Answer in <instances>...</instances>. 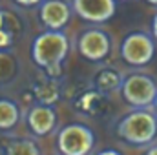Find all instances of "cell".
Instances as JSON below:
<instances>
[{
  "label": "cell",
  "instance_id": "cell-19",
  "mask_svg": "<svg viewBox=\"0 0 157 155\" xmlns=\"http://www.w3.org/2000/svg\"><path fill=\"white\" fill-rule=\"evenodd\" d=\"M154 112H155V115H157V99H155V102H154Z\"/></svg>",
  "mask_w": 157,
  "mask_h": 155
},
{
  "label": "cell",
  "instance_id": "cell-9",
  "mask_svg": "<svg viewBox=\"0 0 157 155\" xmlns=\"http://www.w3.org/2000/svg\"><path fill=\"white\" fill-rule=\"evenodd\" d=\"M28 126L35 135L44 137V135H48L55 130L57 112L48 104H37L28 112Z\"/></svg>",
  "mask_w": 157,
  "mask_h": 155
},
{
  "label": "cell",
  "instance_id": "cell-16",
  "mask_svg": "<svg viewBox=\"0 0 157 155\" xmlns=\"http://www.w3.org/2000/svg\"><path fill=\"white\" fill-rule=\"evenodd\" d=\"M152 35L157 40V13L154 15V20H152Z\"/></svg>",
  "mask_w": 157,
  "mask_h": 155
},
{
  "label": "cell",
  "instance_id": "cell-13",
  "mask_svg": "<svg viewBox=\"0 0 157 155\" xmlns=\"http://www.w3.org/2000/svg\"><path fill=\"white\" fill-rule=\"evenodd\" d=\"M11 42H13V33L2 28V29H0V49L11 46Z\"/></svg>",
  "mask_w": 157,
  "mask_h": 155
},
{
  "label": "cell",
  "instance_id": "cell-3",
  "mask_svg": "<svg viewBox=\"0 0 157 155\" xmlns=\"http://www.w3.org/2000/svg\"><path fill=\"white\" fill-rule=\"evenodd\" d=\"M122 99L135 110H148L157 99V82L146 73H132L122 78Z\"/></svg>",
  "mask_w": 157,
  "mask_h": 155
},
{
  "label": "cell",
  "instance_id": "cell-12",
  "mask_svg": "<svg viewBox=\"0 0 157 155\" xmlns=\"http://www.w3.org/2000/svg\"><path fill=\"white\" fill-rule=\"evenodd\" d=\"M121 84H122V78L117 75V71H112V70H106L99 75V86L102 89H121Z\"/></svg>",
  "mask_w": 157,
  "mask_h": 155
},
{
  "label": "cell",
  "instance_id": "cell-14",
  "mask_svg": "<svg viewBox=\"0 0 157 155\" xmlns=\"http://www.w3.org/2000/svg\"><path fill=\"white\" fill-rule=\"evenodd\" d=\"M15 2L22 7H33V6H40L44 0H15Z\"/></svg>",
  "mask_w": 157,
  "mask_h": 155
},
{
  "label": "cell",
  "instance_id": "cell-7",
  "mask_svg": "<svg viewBox=\"0 0 157 155\" xmlns=\"http://www.w3.org/2000/svg\"><path fill=\"white\" fill-rule=\"evenodd\" d=\"M73 13L86 22H108L117 11V0H71Z\"/></svg>",
  "mask_w": 157,
  "mask_h": 155
},
{
  "label": "cell",
  "instance_id": "cell-8",
  "mask_svg": "<svg viewBox=\"0 0 157 155\" xmlns=\"http://www.w3.org/2000/svg\"><path fill=\"white\" fill-rule=\"evenodd\" d=\"M73 7L66 0H44L40 4V22L49 31H60L71 18Z\"/></svg>",
  "mask_w": 157,
  "mask_h": 155
},
{
  "label": "cell",
  "instance_id": "cell-2",
  "mask_svg": "<svg viewBox=\"0 0 157 155\" xmlns=\"http://www.w3.org/2000/svg\"><path fill=\"white\" fill-rule=\"evenodd\" d=\"M117 135L128 144L148 146L157 135V115L150 110H133L119 120Z\"/></svg>",
  "mask_w": 157,
  "mask_h": 155
},
{
  "label": "cell",
  "instance_id": "cell-11",
  "mask_svg": "<svg viewBox=\"0 0 157 155\" xmlns=\"http://www.w3.org/2000/svg\"><path fill=\"white\" fill-rule=\"evenodd\" d=\"M6 155H40V150L33 141L18 139L6 146Z\"/></svg>",
  "mask_w": 157,
  "mask_h": 155
},
{
  "label": "cell",
  "instance_id": "cell-1",
  "mask_svg": "<svg viewBox=\"0 0 157 155\" xmlns=\"http://www.w3.org/2000/svg\"><path fill=\"white\" fill-rule=\"evenodd\" d=\"M70 53V40L62 31H42L35 37L31 44V59L33 62L48 70L51 75H59L60 64Z\"/></svg>",
  "mask_w": 157,
  "mask_h": 155
},
{
  "label": "cell",
  "instance_id": "cell-4",
  "mask_svg": "<svg viewBox=\"0 0 157 155\" xmlns=\"http://www.w3.org/2000/svg\"><path fill=\"white\" fill-rule=\"evenodd\" d=\"M95 144V135L86 124H68L59 131L57 146L62 155H88Z\"/></svg>",
  "mask_w": 157,
  "mask_h": 155
},
{
  "label": "cell",
  "instance_id": "cell-17",
  "mask_svg": "<svg viewBox=\"0 0 157 155\" xmlns=\"http://www.w3.org/2000/svg\"><path fill=\"white\" fill-rule=\"evenodd\" d=\"M144 155H157V146H152V148H148V152Z\"/></svg>",
  "mask_w": 157,
  "mask_h": 155
},
{
  "label": "cell",
  "instance_id": "cell-10",
  "mask_svg": "<svg viewBox=\"0 0 157 155\" xmlns=\"http://www.w3.org/2000/svg\"><path fill=\"white\" fill-rule=\"evenodd\" d=\"M20 119V110L11 99H0V130H11Z\"/></svg>",
  "mask_w": 157,
  "mask_h": 155
},
{
  "label": "cell",
  "instance_id": "cell-5",
  "mask_svg": "<svg viewBox=\"0 0 157 155\" xmlns=\"http://www.w3.org/2000/svg\"><path fill=\"white\" fill-rule=\"evenodd\" d=\"M155 55V39L144 31L126 35L121 44V57L130 66H146Z\"/></svg>",
  "mask_w": 157,
  "mask_h": 155
},
{
  "label": "cell",
  "instance_id": "cell-18",
  "mask_svg": "<svg viewBox=\"0 0 157 155\" xmlns=\"http://www.w3.org/2000/svg\"><path fill=\"white\" fill-rule=\"evenodd\" d=\"M148 4H152V6H157V0H146Z\"/></svg>",
  "mask_w": 157,
  "mask_h": 155
},
{
  "label": "cell",
  "instance_id": "cell-6",
  "mask_svg": "<svg viewBox=\"0 0 157 155\" xmlns=\"http://www.w3.org/2000/svg\"><path fill=\"white\" fill-rule=\"evenodd\" d=\"M77 49L86 60L101 62L112 51V39L106 31H102L99 28H91V29H86L80 33L77 40Z\"/></svg>",
  "mask_w": 157,
  "mask_h": 155
},
{
  "label": "cell",
  "instance_id": "cell-15",
  "mask_svg": "<svg viewBox=\"0 0 157 155\" xmlns=\"http://www.w3.org/2000/svg\"><path fill=\"white\" fill-rule=\"evenodd\" d=\"M97 155H122L119 150H112V148H108V150H102V152H99Z\"/></svg>",
  "mask_w": 157,
  "mask_h": 155
}]
</instances>
